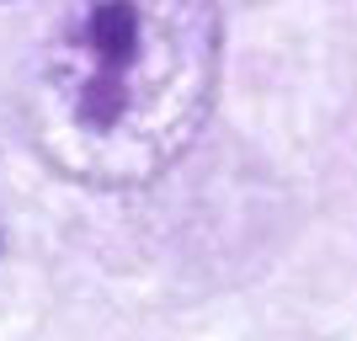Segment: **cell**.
I'll return each mask as SVG.
<instances>
[{
  "label": "cell",
  "instance_id": "cell-1",
  "mask_svg": "<svg viewBox=\"0 0 357 341\" xmlns=\"http://www.w3.org/2000/svg\"><path fill=\"white\" fill-rule=\"evenodd\" d=\"M219 59L213 0H70L27 70V134L70 181L144 187L197 144Z\"/></svg>",
  "mask_w": 357,
  "mask_h": 341
}]
</instances>
